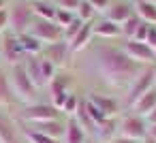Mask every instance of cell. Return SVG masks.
I'll return each mask as SVG.
<instances>
[{
  "label": "cell",
  "mask_w": 156,
  "mask_h": 143,
  "mask_svg": "<svg viewBox=\"0 0 156 143\" xmlns=\"http://www.w3.org/2000/svg\"><path fill=\"white\" fill-rule=\"evenodd\" d=\"M147 2H152V5H156V0H147Z\"/></svg>",
  "instance_id": "42"
},
{
  "label": "cell",
  "mask_w": 156,
  "mask_h": 143,
  "mask_svg": "<svg viewBox=\"0 0 156 143\" xmlns=\"http://www.w3.org/2000/svg\"><path fill=\"white\" fill-rule=\"evenodd\" d=\"M122 49H124V54H126L130 60L139 62L141 66L156 64V51H154L147 43H139V41L128 39V41H122Z\"/></svg>",
  "instance_id": "8"
},
{
  "label": "cell",
  "mask_w": 156,
  "mask_h": 143,
  "mask_svg": "<svg viewBox=\"0 0 156 143\" xmlns=\"http://www.w3.org/2000/svg\"><path fill=\"white\" fill-rule=\"evenodd\" d=\"M28 2H34V0H28Z\"/></svg>",
  "instance_id": "45"
},
{
  "label": "cell",
  "mask_w": 156,
  "mask_h": 143,
  "mask_svg": "<svg viewBox=\"0 0 156 143\" xmlns=\"http://www.w3.org/2000/svg\"><path fill=\"white\" fill-rule=\"evenodd\" d=\"M75 19V13H71V11H64V9H56V17H54V22L64 30L71 22Z\"/></svg>",
  "instance_id": "31"
},
{
  "label": "cell",
  "mask_w": 156,
  "mask_h": 143,
  "mask_svg": "<svg viewBox=\"0 0 156 143\" xmlns=\"http://www.w3.org/2000/svg\"><path fill=\"white\" fill-rule=\"evenodd\" d=\"M154 88H156V81H154Z\"/></svg>",
  "instance_id": "46"
},
{
  "label": "cell",
  "mask_w": 156,
  "mask_h": 143,
  "mask_svg": "<svg viewBox=\"0 0 156 143\" xmlns=\"http://www.w3.org/2000/svg\"><path fill=\"white\" fill-rule=\"evenodd\" d=\"M0 64H2V56H0Z\"/></svg>",
  "instance_id": "44"
},
{
  "label": "cell",
  "mask_w": 156,
  "mask_h": 143,
  "mask_svg": "<svg viewBox=\"0 0 156 143\" xmlns=\"http://www.w3.org/2000/svg\"><path fill=\"white\" fill-rule=\"evenodd\" d=\"M88 103L94 105L105 117H115V115H118V103H115L111 96H103V94H98V92H92V94L88 96Z\"/></svg>",
  "instance_id": "16"
},
{
  "label": "cell",
  "mask_w": 156,
  "mask_h": 143,
  "mask_svg": "<svg viewBox=\"0 0 156 143\" xmlns=\"http://www.w3.org/2000/svg\"><path fill=\"white\" fill-rule=\"evenodd\" d=\"M118 134L128 137V139H135V141H141L147 134V122H145V117L135 115V113L122 117V122L118 124Z\"/></svg>",
  "instance_id": "9"
},
{
  "label": "cell",
  "mask_w": 156,
  "mask_h": 143,
  "mask_svg": "<svg viewBox=\"0 0 156 143\" xmlns=\"http://www.w3.org/2000/svg\"><path fill=\"white\" fill-rule=\"evenodd\" d=\"M30 126H32V130H39V132H43L47 137H54L58 141H62V137H64V122H60V120H47V122L30 124Z\"/></svg>",
  "instance_id": "20"
},
{
  "label": "cell",
  "mask_w": 156,
  "mask_h": 143,
  "mask_svg": "<svg viewBox=\"0 0 156 143\" xmlns=\"http://www.w3.org/2000/svg\"><path fill=\"white\" fill-rule=\"evenodd\" d=\"M154 107H156V88H152V90H147L143 96H139V100L130 107V111H133L135 115L145 117V115H147Z\"/></svg>",
  "instance_id": "21"
},
{
  "label": "cell",
  "mask_w": 156,
  "mask_h": 143,
  "mask_svg": "<svg viewBox=\"0 0 156 143\" xmlns=\"http://www.w3.org/2000/svg\"><path fill=\"white\" fill-rule=\"evenodd\" d=\"M7 2H9V0H0V9H5V7H7Z\"/></svg>",
  "instance_id": "41"
},
{
  "label": "cell",
  "mask_w": 156,
  "mask_h": 143,
  "mask_svg": "<svg viewBox=\"0 0 156 143\" xmlns=\"http://www.w3.org/2000/svg\"><path fill=\"white\" fill-rule=\"evenodd\" d=\"M133 9H135V15L150 24V26H156V5L147 2V0H133Z\"/></svg>",
  "instance_id": "19"
},
{
  "label": "cell",
  "mask_w": 156,
  "mask_h": 143,
  "mask_svg": "<svg viewBox=\"0 0 156 143\" xmlns=\"http://www.w3.org/2000/svg\"><path fill=\"white\" fill-rule=\"evenodd\" d=\"M154 81H156V64L143 66L141 73L128 83V90H126V105H128V109L139 100V96H143L147 90L154 88Z\"/></svg>",
  "instance_id": "4"
},
{
  "label": "cell",
  "mask_w": 156,
  "mask_h": 143,
  "mask_svg": "<svg viewBox=\"0 0 156 143\" xmlns=\"http://www.w3.org/2000/svg\"><path fill=\"white\" fill-rule=\"evenodd\" d=\"M0 56H2V62L13 66V64H20L24 62L26 54H24V47L20 43V37L13 34V32H2V43H0Z\"/></svg>",
  "instance_id": "6"
},
{
  "label": "cell",
  "mask_w": 156,
  "mask_h": 143,
  "mask_svg": "<svg viewBox=\"0 0 156 143\" xmlns=\"http://www.w3.org/2000/svg\"><path fill=\"white\" fill-rule=\"evenodd\" d=\"M92 60H94V66L98 71V75L111 85V88H122L128 83L141 73V64L130 60L122 47L118 45H111V43H98L92 47Z\"/></svg>",
  "instance_id": "1"
},
{
  "label": "cell",
  "mask_w": 156,
  "mask_h": 143,
  "mask_svg": "<svg viewBox=\"0 0 156 143\" xmlns=\"http://www.w3.org/2000/svg\"><path fill=\"white\" fill-rule=\"evenodd\" d=\"M7 75H9V83L13 88V94H15V98L20 103H24V105L37 103V85L30 81V77H28V73H26L22 62L9 66Z\"/></svg>",
  "instance_id": "2"
},
{
  "label": "cell",
  "mask_w": 156,
  "mask_h": 143,
  "mask_svg": "<svg viewBox=\"0 0 156 143\" xmlns=\"http://www.w3.org/2000/svg\"><path fill=\"white\" fill-rule=\"evenodd\" d=\"M13 103H17L15 94H13V88L9 83V75L7 73H0V107H11Z\"/></svg>",
  "instance_id": "22"
},
{
  "label": "cell",
  "mask_w": 156,
  "mask_h": 143,
  "mask_svg": "<svg viewBox=\"0 0 156 143\" xmlns=\"http://www.w3.org/2000/svg\"><path fill=\"white\" fill-rule=\"evenodd\" d=\"M9 30V5L5 9H0V32Z\"/></svg>",
  "instance_id": "35"
},
{
  "label": "cell",
  "mask_w": 156,
  "mask_h": 143,
  "mask_svg": "<svg viewBox=\"0 0 156 143\" xmlns=\"http://www.w3.org/2000/svg\"><path fill=\"white\" fill-rule=\"evenodd\" d=\"M147 30H150V24H145V22H141V24H139V28H137V32H135V37H133V41H139V43H145V37H147Z\"/></svg>",
  "instance_id": "33"
},
{
  "label": "cell",
  "mask_w": 156,
  "mask_h": 143,
  "mask_svg": "<svg viewBox=\"0 0 156 143\" xmlns=\"http://www.w3.org/2000/svg\"><path fill=\"white\" fill-rule=\"evenodd\" d=\"M145 43L156 51V26H150V30H147V37H145Z\"/></svg>",
  "instance_id": "36"
},
{
  "label": "cell",
  "mask_w": 156,
  "mask_h": 143,
  "mask_svg": "<svg viewBox=\"0 0 156 143\" xmlns=\"http://www.w3.org/2000/svg\"><path fill=\"white\" fill-rule=\"evenodd\" d=\"M147 134L152 139H156V124H147Z\"/></svg>",
  "instance_id": "39"
},
{
  "label": "cell",
  "mask_w": 156,
  "mask_h": 143,
  "mask_svg": "<svg viewBox=\"0 0 156 143\" xmlns=\"http://www.w3.org/2000/svg\"><path fill=\"white\" fill-rule=\"evenodd\" d=\"M22 134H24V139L28 143H62V141H58L54 137H47V134H43L39 130H32V128H24Z\"/></svg>",
  "instance_id": "26"
},
{
  "label": "cell",
  "mask_w": 156,
  "mask_h": 143,
  "mask_svg": "<svg viewBox=\"0 0 156 143\" xmlns=\"http://www.w3.org/2000/svg\"><path fill=\"white\" fill-rule=\"evenodd\" d=\"M135 15V9H133V2L130 0H111L109 2V7L105 9V13H103V17H107L109 22H113V24H118V26H122L128 17H133Z\"/></svg>",
  "instance_id": "10"
},
{
  "label": "cell",
  "mask_w": 156,
  "mask_h": 143,
  "mask_svg": "<svg viewBox=\"0 0 156 143\" xmlns=\"http://www.w3.org/2000/svg\"><path fill=\"white\" fill-rule=\"evenodd\" d=\"M139 143H156V139H152L150 134H145V137H143V139H141Z\"/></svg>",
  "instance_id": "40"
},
{
  "label": "cell",
  "mask_w": 156,
  "mask_h": 143,
  "mask_svg": "<svg viewBox=\"0 0 156 143\" xmlns=\"http://www.w3.org/2000/svg\"><path fill=\"white\" fill-rule=\"evenodd\" d=\"M34 39H39L43 45H51V43H58L62 41V28L54 22V19H41V17H34L30 30H28Z\"/></svg>",
  "instance_id": "5"
},
{
  "label": "cell",
  "mask_w": 156,
  "mask_h": 143,
  "mask_svg": "<svg viewBox=\"0 0 156 143\" xmlns=\"http://www.w3.org/2000/svg\"><path fill=\"white\" fill-rule=\"evenodd\" d=\"M22 64H24V68H26V73H28L30 81H32V83L37 85V90H41L43 85H47V83H45V77H43L41 56H26Z\"/></svg>",
  "instance_id": "15"
},
{
  "label": "cell",
  "mask_w": 156,
  "mask_h": 143,
  "mask_svg": "<svg viewBox=\"0 0 156 143\" xmlns=\"http://www.w3.org/2000/svg\"><path fill=\"white\" fill-rule=\"evenodd\" d=\"M145 122H147V124H156V107L145 115Z\"/></svg>",
  "instance_id": "38"
},
{
  "label": "cell",
  "mask_w": 156,
  "mask_h": 143,
  "mask_svg": "<svg viewBox=\"0 0 156 143\" xmlns=\"http://www.w3.org/2000/svg\"><path fill=\"white\" fill-rule=\"evenodd\" d=\"M49 2H51L56 9H64V11L75 13V9L79 7V2H81V0H49Z\"/></svg>",
  "instance_id": "32"
},
{
  "label": "cell",
  "mask_w": 156,
  "mask_h": 143,
  "mask_svg": "<svg viewBox=\"0 0 156 143\" xmlns=\"http://www.w3.org/2000/svg\"><path fill=\"white\" fill-rule=\"evenodd\" d=\"M32 11H34V17H41V19H54L56 17V7L49 0H34Z\"/></svg>",
  "instance_id": "25"
},
{
  "label": "cell",
  "mask_w": 156,
  "mask_h": 143,
  "mask_svg": "<svg viewBox=\"0 0 156 143\" xmlns=\"http://www.w3.org/2000/svg\"><path fill=\"white\" fill-rule=\"evenodd\" d=\"M92 34L94 39H103V41H113V39H120V26L109 22L107 17H98L92 22Z\"/></svg>",
  "instance_id": "14"
},
{
  "label": "cell",
  "mask_w": 156,
  "mask_h": 143,
  "mask_svg": "<svg viewBox=\"0 0 156 143\" xmlns=\"http://www.w3.org/2000/svg\"><path fill=\"white\" fill-rule=\"evenodd\" d=\"M81 26H83V22L75 17V19H73V22H71V24H69V26H66L64 30H62V41L71 43V41H73V37H75V34H77V32L81 30Z\"/></svg>",
  "instance_id": "30"
},
{
  "label": "cell",
  "mask_w": 156,
  "mask_h": 143,
  "mask_svg": "<svg viewBox=\"0 0 156 143\" xmlns=\"http://www.w3.org/2000/svg\"><path fill=\"white\" fill-rule=\"evenodd\" d=\"M92 39H94V34H92V22H88V24L81 26V30H79V32L73 37V41L69 43L71 54H81V51H86V49L90 47Z\"/></svg>",
  "instance_id": "17"
},
{
  "label": "cell",
  "mask_w": 156,
  "mask_h": 143,
  "mask_svg": "<svg viewBox=\"0 0 156 143\" xmlns=\"http://www.w3.org/2000/svg\"><path fill=\"white\" fill-rule=\"evenodd\" d=\"M20 43H22V47H24V54H26V56H41V54H43V49H45V45H43L39 39H34L30 32L20 34Z\"/></svg>",
  "instance_id": "23"
},
{
  "label": "cell",
  "mask_w": 156,
  "mask_h": 143,
  "mask_svg": "<svg viewBox=\"0 0 156 143\" xmlns=\"http://www.w3.org/2000/svg\"><path fill=\"white\" fill-rule=\"evenodd\" d=\"M118 122H115V117H107L105 122H101L98 126H96V134H98V139L101 141H111L115 134H118Z\"/></svg>",
  "instance_id": "24"
},
{
  "label": "cell",
  "mask_w": 156,
  "mask_h": 143,
  "mask_svg": "<svg viewBox=\"0 0 156 143\" xmlns=\"http://www.w3.org/2000/svg\"><path fill=\"white\" fill-rule=\"evenodd\" d=\"M32 22H34L32 2H28V0H15L13 5H9V32L20 37V34L30 30Z\"/></svg>",
  "instance_id": "3"
},
{
  "label": "cell",
  "mask_w": 156,
  "mask_h": 143,
  "mask_svg": "<svg viewBox=\"0 0 156 143\" xmlns=\"http://www.w3.org/2000/svg\"><path fill=\"white\" fill-rule=\"evenodd\" d=\"M79 96L75 94V92H69L66 94V98H64V103H62V107H60V111L62 113H66L69 117H75V113H77V109H79Z\"/></svg>",
  "instance_id": "29"
},
{
  "label": "cell",
  "mask_w": 156,
  "mask_h": 143,
  "mask_svg": "<svg viewBox=\"0 0 156 143\" xmlns=\"http://www.w3.org/2000/svg\"><path fill=\"white\" fill-rule=\"evenodd\" d=\"M75 17L81 19L83 24H88V22H94V19H96V11L92 9V5L88 2V0H81L79 7L75 9Z\"/></svg>",
  "instance_id": "27"
},
{
  "label": "cell",
  "mask_w": 156,
  "mask_h": 143,
  "mask_svg": "<svg viewBox=\"0 0 156 143\" xmlns=\"http://www.w3.org/2000/svg\"><path fill=\"white\" fill-rule=\"evenodd\" d=\"M139 24H141V19H139L137 15L128 17V19L120 26V37H122V41L133 39V37H135V32H137V28H139Z\"/></svg>",
  "instance_id": "28"
},
{
  "label": "cell",
  "mask_w": 156,
  "mask_h": 143,
  "mask_svg": "<svg viewBox=\"0 0 156 143\" xmlns=\"http://www.w3.org/2000/svg\"><path fill=\"white\" fill-rule=\"evenodd\" d=\"M107 143H139V141H135V139H128V137H122V134H115L111 141H107Z\"/></svg>",
  "instance_id": "37"
},
{
  "label": "cell",
  "mask_w": 156,
  "mask_h": 143,
  "mask_svg": "<svg viewBox=\"0 0 156 143\" xmlns=\"http://www.w3.org/2000/svg\"><path fill=\"white\" fill-rule=\"evenodd\" d=\"M69 81H71V77H69V75H64V73H56V75H54V79L47 83V85H49L51 105H54L56 109H60V107H62V103H64L66 94L71 92V88H69Z\"/></svg>",
  "instance_id": "12"
},
{
  "label": "cell",
  "mask_w": 156,
  "mask_h": 143,
  "mask_svg": "<svg viewBox=\"0 0 156 143\" xmlns=\"http://www.w3.org/2000/svg\"><path fill=\"white\" fill-rule=\"evenodd\" d=\"M22 120L28 122V124H39V122H47V120H60V109H56L54 105H47V103L24 105Z\"/></svg>",
  "instance_id": "7"
},
{
  "label": "cell",
  "mask_w": 156,
  "mask_h": 143,
  "mask_svg": "<svg viewBox=\"0 0 156 143\" xmlns=\"http://www.w3.org/2000/svg\"><path fill=\"white\" fill-rule=\"evenodd\" d=\"M86 128L77 122V117H69L64 122V137L62 143H86Z\"/></svg>",
  "instance_id": "18"
},
{
  "label": "cell",
  "mask_w": 156,
  "mask_h": 143,
  "mask_svg": "<svg viewBox=\"0 0 156 143\" xmlns=\"http://www.w3.org/2000/svg\"><path fill=\"white\" fill-rule=\"evenodd\" d=\"M43 56H45L47 60H51L56 68H62V66H66V62H69V58H71L73 54H71V47H69L66 41H58V43L45 45Z\"/></svg>",
  "instance_id": "13"
},
{
  "label": "cell",
  "mask_w": 156,
  "mask_h": 143,
  "mask_svg": "<svg viewBox=\"0 0 156 143\" xmlns=\"http://www.w3.org/2000/svg\"><path fill=\"white\" fill-rule=\"evenodd\" d=\"M0 43H2V32H0Z\"/></svg>",
  "instance_id": "43"
},
{
  "label": "cell",
  "mask_w": 156,
  "mask_h": 143,
  "mask_svg": "<svg viewBox=\"0 0 156 143\" xmlns=\"http://www.w3.org/2000/svg\"><path fill=\"white\" fill-rule=\"evenodd\" d=\"M22 130L17 128V122L0 107V143H22Z\"/></svg>",
  "instance_id": "11"
},
{
  "label": "cell",
  "mask_w": 156,
  "mask_h": 143,
  "mask_svg": "<svg viewBox=\"0 0 156 143\" xmlns=\"http://www.w3.org/2000/svg\"><path fill=\"white\" fill-rule=\"evenodd\" d=\"M88 2L92 5V9L96 11V15H103V13H105V9L109 7L111 0H88Z\"/></svg>",
  "instance_id": "34"
}]
</instances>
